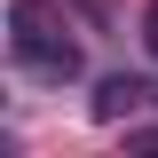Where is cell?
<instances>
[{"mask_svg":"<svg viewBox=\"0 0 158 158\" xmlns=\"http://www.w3.org/2000/svg\"><path fill=\"white\" fill-rule=\"evenodd\" d=\"M8 56L32 79H48V87H63V79L87 71V48H79L71 16H63L56 0H8Z\"/></svg>","mask_w":158,"mask_h":158,"instance_id":"6da1fadb","label":"cell"},{"mask_svg":"<svg viewBox=\"0 0 158 158\" xmlns=\"http://www.w3.org/2000/svg\"><path fill=\"white\" fill-rule=\"evenodd\" d=\"M142 48H150V56H158V0H150V8H142Z\"/></svg>","mask_w":158,"mask_h":158,"instance_id":"3957f363","label":"cell"},{"mask_svg":"<svg viewBox=\"0 0 158 158\" xmlns=\"http://www.w3.org/2000/svg\"><path fill=\"white\" fill-rule=\"evenodd\" d=\"M142 103H150V87H142V79H127V71L95 87V118H103V127H111V118H127V111H142Z\"/></svg>","mask_w":158,"mask_h":158,"instance_id":"7a4b0ae2","label":"cell"}]
</instances>
